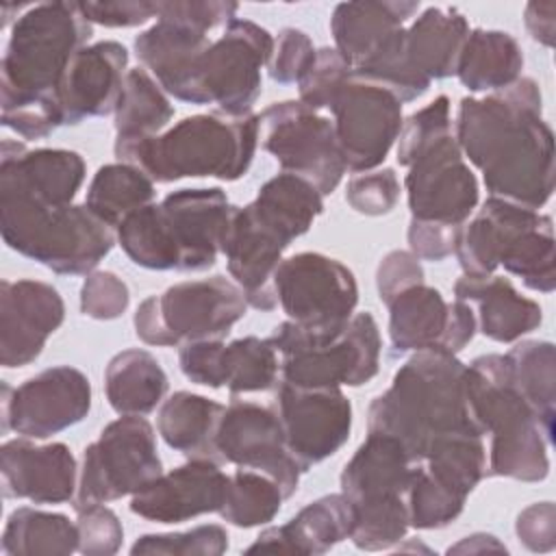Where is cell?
I'll return each instance as SVG.
<instances>
[{
  "mask_svg": "<svg viewBox=\"0 0 556 556\" xmlns=\"http://www.w3.org/2000/svg\"><path fill=\"white\" fill-rule=\"evenodd\" d=\"M541 111L539 85L519 76L506 89L463 98L454 135L493 198L532 211L554 191V135Z\"/></svg>",
  "mask_w": 556,
  "mask_h": 556,
  "instance_id": "obj_1",
  "label": "cell"
},
{
  "mask_svg": "<svg viewBox=\"0 0 556 556\" xmlns=\"http://www.w3.org/2000/svg\"><path fill=\"white\" fill-rule=\"evenodd\" d=\"M465 363L445 350L415 352L367 408V432L397 439L413 463L454 432H476L465 400ZM482 437V434H480Z\"/></svg>",
  "mask_w": 556,
  "mask_h": 556,
  "instance_id": "obj_2",
  "label": "cell"
},
{
  "mask_svg": "<svg viewBox=\"0 0 556 556\" xmlns=\"http://www.w3.org/2000/svg\"><path fill=\"white\" fill-rule=\"evenodd\" d=\"M235 206L219 187L178 189L130 213L117 228L126 256L154 271H204L222 252Z\"/></svg>",
  "mask_w": 556,
  "mask_h": 556,
  "instance_id": "obj_3",
  "label": "cell"
},
{
  "mask_svg": "<svg viewBox=\"0 0 556 556\" xmlns=\"http://www.w3.org/2000/svg\"><path fill=\"white\" fill-rule=\"evenodd\" d=\"M258 146V115L208 111L189 115L161 135L115 139L119 163L139 167L154 182L180 178L239 180L248 174Z\"/></svg>",
  "mask_w": 556,
  "mask_h": 556,
  "instance_id": "obj_4",
  "label": "cell"
},
{
  "mask_svg": "<svg viewBox=\"0 0 556 556\" xmlns=\"http://www.w3.org/2000/svg\"><path fill=\"white\" fill-rule=\"evenodd\" d=\"M465 400L476 430L491 437L486 478L521 482L547 478L552 439L515 389L506 354H482L465 367Z\"/></svg>",
  "mask_w": 556,
  "mask_h": 556,
  "instance_id": "obj_5",
  "label": "cell"
},
{
  "mask_svg": "<svg viewBox=\"0 0 556 556\" xmlns=\"http://www.w3.org/2000/svg\"><path fill=\"white\" fill-rule=\"evenodd\" d=\"M0 232L11 250L59 276L96 271L117 241L85 202L46 206L15 195H0Z\"/></svg>",
  "mask_w": 556,
  "mask_h": 556,
  "instance_id": "obj_6",
  "label": "cell"
},
{
  "mask_svg": "<svg viewBox=\"0 0 556 556\" xmlns=\"http://www.w3.org/2000/svg\"><path fill=\"white\" fill-rule=\"evenodd\" d=\"M93 26L78 2H39L13 22L0 63L2 100L56 98L65 70L87 46Z\"/></svg>",
  "mask_w": 556,
  "mask_h": 556,
  "instance_id": "obj_7",
  "label": "cell"
},
{
  "mask_svg": "<svg viewBox=\"0 0 556 556\" xmlns=\"http://www.w3.org/2000/svg\"><path fill=\"white\" fill-rule=\"evenodd\" d=\"M415 465L404 445L380 432H367L341 471V493L354 506L350 541L365 552L395 547L408 532L406 491Z\"/></svg>",
  "mask_w": 556,
  "mask_h": 556,
  "instance_id": "obj_8",
  "label": "cell"
},
{
  "mask_svg": "<svg viewBox=\"0 0 556 556\" xmlns=\"http://www.w3.org/2000/svg\"><path fill=\"white\" fill-rule=\"evenodd\" d=\"M280 354V380L306 389L367 384L380 369L382 341L371 313H354L332 339L313 341L285 319L269 337Z\"/></svg>",
  "mask_w": 556,
  "mask_h": 556,
  "instance_id": "obj_9",
  "label": "cell"
},
{
  "mask_svg": "<svg viewBox=\"0 0 556 556\" xmlns=\"http://www.w3.org/2000/svg\"><path fill=\"white\" fill-rule=\"evenodd\" d=\"M243 291L224 276L182 280L161 295L146 298L135 311V332L148 345L169 348L189 341H217L243 319Z\"/></svg>",
  "mask_w": 556,
  "mask_h": 556,
  "instance_id": "obj_10",
  "label": "cell"
},
{
  "mask_svg": "<svg viewBox=\"0 0 556 556\" xmlns=\"http://www.w3.org/2000/svg\"><path fill=\"white\" fill-rule=\"evenodd\" d=\"M237 2L167 0L156 22L135 37V54L167 96L182 100L193 67L211 46V33L235 20Z\"/></svg>",
  "mask_w": 556,
  "mask_h": 556,
  "instance_id": "obj_11",
  "label": "cell"
},
{
  "mask_svg": "<svg viewBox=\"0 0 556 556\" xmlns=\"http://www.w3.org/2000/svg\"><path fill=\"white\" fill-rule=\"evenodd\" d=\"M274 37L256 22L235 17L198 59L182 102L215 104L228 115L250 113L258 100L261 67L267 65Z\"/></svg>",
  "mask_w": 556,
  "mask_h": 556,
  "instance_id": "obj_12",
  "label": "cell"
},
{
  "mask_svg": "<svg viewBox=\"0 0 556 556\" xmlns=\"http://www.w3.org/2000/svg\"><path fill=\"white\" fill-rule=\"evenodd\" d=\"M161 473L152 424L143 415H122L85 447L72 506L78 513L132 495Z\"/></svg>",
  "mask_w": 556,
  "mask_h": 556,
  "instance_id": "obj_13",
  "label": "cell"
},
{
  "mask_svg": "<svg viewBox=\"0 0 556 556\" xmlns=\"http://www.w3.org/2000/svg\"><path fill=\"white\" fill-rule=\"evenodd\" d=\"M274 291L287 319L313 341L337 337L358 304L352 269L321 252L282 258L274 274Z\"/></svg>",
  "mask_w": 556,
  "mask_h": 556,
  "instance_id": "obj_14",
  "label": "cell"
},
{
  "mask_svg": "<svg viewBox=\"0 0 556 556\" xmlns=\"http://www.w3.org/2000/svg\"><path fill=\"white\" fill-rule=\"evenodd\" d=\"M258 135L282 172L306 178L321 195L332 193L348 172L334 124L300 100L269 104L258 115Z\"/></svg>",
  "mask_w": 556,
  "mask_h": 556,
  "instance_id": "obj_15",
  "label": "cell"
},
{
  "mask_svg": "<svg viewBox=\"0 0 556 556\" xmlns=\"http://www.w3.org/2000/svg\"><path fill=\"white\" fill-rule=\"evenodd\" d=\"M298 237L300 232L285 217L256 198L245 206H235L222 241V254L248 306L258 311H274L278 306L274 274L285 250Z\"/></svg>",
  "mask_w": 556,
  "mask_h": 556,
  "instance_id": "obj_16",
  "label": "cell"
},
{
  "mask_svg": "<svg viewBox=\"0 0 556 556\" xmlns=\"http://www.w3.org/2000/svg\"><path fill=\"white\" fill-rule=\"evenodd\" d=\"M402 104L393 91L352 70L328 106L345 169L371 172L382 165L404 124Z\"/></svg>",
  "mask_w": 556,
  "mask_h": 556,
  "instance_id": "obj_17",
  "label": "cell"
},
{
  "mask_svg": "<svg viewBox=\"0 0 556 556\" xmlns=\"http://www.w3.org/2000/svg\"><path fill=\"white\" fill-rule=\"evenodd\" d=\"M91 408L89 378L70 365L48 367L20 387L2 382V430L43 441L80 424Z\"/></svg>",
  "mask_w": 556,
  "mask_h": 556,
  "instance_id": "obj_18",
  "label": "cell"
},
{
  "mask_svg": "<svg viewBox=\"0 0 556 556\" xmlns=\"http://www.w3.org/2000/svg\"><path fill=\"white\" fill-rule=\"evenodd\" d=\"M271 408L302 473L334 456L350 439L352 404L341 389H306L280 380Z\"/></svg>",
  "mask_w": 556,
  "mask_h": 556,
  "instance_id": "obj_19",
  "label": "cell"
},
{
  "mask_svg": "<svg viewBox=\"0 0 556 556\" xmlns=\"http://www.w3.org/2000/svg\"><path fill=\"white\" fill-rule=\"evenodd\" d=\"M215 447L219 463L269 476L289 500L300 484V467L289 454L285 432L271 406L235 400L224 406Z\"/></svg>",
  "mask_w": 556,
  "mask_h": 556,
  "instance_id": "obj_20",
  "label": "cell"
},
{
  "mask_svg": "<svg viewBox=\"0 0 556 556\" xmlns=\"http://www.w3.org/2000/svg\"><path fill=\"white\" fill-rule=\"evenodd\" d=\"M413 219L463 226L478 206V180L454 135L424 150L404 178Z\"/></svg>",
  "mask_w": 556,
  "mask_h": 556,
  "instance_id": "obj_21",
  "label": "cell"
},
{
  "mask_svg": "<svg viewBox=\"0 0 556 556\" xmlns=\"http://www.w3.org/2000/svg\"><path fill=\"white\" fill-rule=\"evenodd\" d=\"M178 365L185 378L195 384L230 393H258L278 382L280 361L269 339L241 337L230 343L189 341L178 350Z\"/></svg>",
  "mask_w": 556,
  "mask_h": 556,
  "instance_id": "obj_22",
  "label": "cell"
},
{
  "mask_svg": "<svg viewBox=\"0 0 556 556\" xmlns=\"http://www.w3.org/2000/svg\"><path fill=\"white\" fill-rule=\"evenodd\" d=\"M65 319L61 293L41 280L20 278L0 285V363L7 369L30 365Z\"/></svg>",
  "mask_w": 556,
  "mask_h": 556,
  "instance_id": "obj_23",
  "label": "cell"
},
{
  "mask_svg": "<svg viewBox=\"0 0 556 556\" xmlns=\"http://www.w3.org/2000/svg\"><path fill=\"white\" fill-rule=\"evenodd\" d=\"M128 74V50L113 39L76 52L56 89L63 126L115 113Z\"/></svg>",
  "mask_w": 556,
  "mask_h": 556,
  "instance_id": "obj_24",
  "label": "cell"
},
{
  "mask_svg": "<svg viewBox=\"0 0 556 556\" xmlns=\"http://www.w3.org/2000/svg\"><path fill=\"white\" fill-rule=\"evenodd\" d=\"M228 473L208 458H189L185 465L161 473L130 497V510L154 523H182L217 513L226 495Z\"/></svg>",
  "mask_w": 556,
  "mask_h": 556,
  "instance_id": "obj_25",
  "label": "cell"
},
{
  "mask_svg": "<svg viewBox=\"0 0 556 556\" xmlns=\"http://www.w3.org/2000/svg\"><path fill=\"white\" fill-rule=\"evenodd\" d=\"M85 159L74 150H26L17 141H2L0 195H15L46 206L72 204L85 182Z\"/></svg>",
  "mask_w": 556,
  "mask_h": 556,
  "instance_id": "obj_26",
  "label": "cell"
},
{
  "mask_svg": "<svg viewBox=\"0 0 556 556\" xmlns=\"http://www.w3.org/2000/svg\"><path fill=\"white\" fill-rule=\"evenodd\" d=\"M0 478L7 500L63 504L76 495L78 467L65 443L35 445L28 437H20L0 447Z\"/></svg>",
  "mask_w": 556,
  "mask_h": 556,
  "instance_id": "obj_27",
  "label": "cell"
},
{
  "mask_svg": "<svg viewBox=\"0 0 556 556\" xmlns=\"http://www.w3.org/2000/svg\"><path fill=\"white\" fill-rule=\"evenodd\" d=\"M454 298L471 306L476 328L497 343H515L543 321L539 302L521 295L504 276L463 274L454 282Z\"/></svg>",
  "mask_w": 556,
  "mask_h": 556,
  "instance_id": "obj_28",
  "label": "cell"
},
{
  "mask_svg": "<svg viewBox=\"0 0 556 556\" xmlns=\"http://www.w3.org/2000/svg\"><path fill=\"white\" fill-rule=\"evenodd\" d=\"M352 528V502L343 493H330L306 504L287 523L265 528L256 541L245 547V552H285L302 556L326 554L341 541L350 539Z\"/></svg>",
  "mask_w": 556,
  "mask_h": 556,
  "instance_id": "obj_29",
  "label": "cell"
},
{
  "mask_svg": "<svg viewBox=\"0 0 556 556\" xmlns=\"http://www.w3.org/2000/svg\"><path fill=\"white\" fill-rule=\"evenodd\" d=\"M539 211L489 195L482 208L467 219L456 235L454 254L465 276H491L500 267L504 250L519 232L539 219Z\"/></svg>",
  "mask_w": 556,
  "mask_h": 556,
  "instance_id": "obj_30",
  "label": "cell"
},
{
  "mask_svg": "<svg viewBox=\"0 0 556 556\" xmlns=\"http://www.w3.org/2000/svg\"><path fill=\"white\" fill-rule=\"evenodd\" d=\"M419 11V2L365 0L341 2L330 17L334 50L354 67L371 56Z\"/></svg>",
  "mask_w": 556,
  "mask_h": 556,
  "instance_id": "obj_31",
  "label": "cell"
},
{
  "mask_svg": "<svg viewBox=\"0 0 556 556\" xmlns=\"http://www.w3.org/2000/svg\"><path fill=\"white\" fill-rule=\"evenodd\" d=\"M469 30L467 17L456 7H428L404 30L406 56L430 83L456 76Z\"/></svg>",
  "mask_w": 556,
  "mask_h": 556,
  "instance_id": "obj_32",
  "label": "cell"
},
{
  "mask_svg": "<svg viewBox=\"0 0 556 556\" xmlns=\"http://www.w3.org/2000/svg\"><path fill=\"white\" fill-rule=\"evenodd\" d=\"M222 413L224 404L215 400L191 391H176L161 404L156 428L161 439L187 458H208L219 463L215 432Z\"/></svg>",
  "mask_w": 556,
  "mask_h": 556,
  "instance_id": "obj_33",
  "label": "cell"
},
{
  "mask_svg": "<svg viewBox=\"0 0 556 556\" xmlns=\"http://www.w3.org/2000/svg\"><path fill=\"white\" fill-rule=\"evenodd\" d=\"M521 70L523 52L510 33L473 28L465 39L456 76L471 93H493L510 87Z\"/></svg>",
  "mask_w": 556,
  "mask_h": 556,
  "instance_id": "obj_34",
  "label": "cell"
},
{
  "mask_svg": "<svg viewBox=\"0 0 556 556\" xmlns=\"http://www.w3.org/2000/svg\"><path fill=\"white\" fill-rule=\"evenodd\" d=\"M387 306L393 354L441 348L450 302H445L439 289L421 282L395 295Z\"/></svg>",
  "mask_w": 556,
  "mask_h": 556,
  "instance_id": "obj_35",
  "label": "cell"
},
{
  "mask_svg": "<svg viewBox=\"0 0 556 556\" xmlns=\"http://www.w3.org/2000/svg\"><path fill=\"white\" fill-rule=\"evenodd\" d=\"M167 374L148 350H122L104 369V391L119 415H148L167 393Z\"/></svg>",
  "mask_w": 556,
  "mask_h": 556,
  "instance_id": "obj_36",
  "label": "cell"
},
{
  "mask_svg": "<svg viewBox=\"0 0 556 556\" xmlns=\"http://www.w3.org/2000/svg\"><path fill=\"white\" fill-rule=\"evenodd\" d=\"M510 380L539 417L545 434L554 439L556 419V350L549 341L528 339L508 354Z\"/></svg>",
  "mask_w": 556,
  "mask_h": 556,
  "instance_id": "obj_37",
  "label": "cell"
},
{
  "mask_svg": "<svg viewBox=\"0 0 556 556\" xmlns=\"http://www.w3.org/2000/svg\"><path fill=\"white\" fill-rule=\"evenodd\" d=\"M7 556H67L78 552V526L61 513L15 508L2 532Z\"/></svg>",
  "mask_w": 556,
  "mask_h": 556,
  "instance_id": "obj_38",
  "label": "cell"
},
{
  "mask_svg": "<svg viewBox=\"0 0 556 556\" xmlns=\"http://www.w3.org/2000/svg\"><path fill=\"white\" fill-rule=\"evenodd\" d=\"M154 180L130 163L102 165L87 189L85 204L109 226L117 228L130 213L152 204Z\"/></svg>",
  "mask_w": 556,
  "mask_h": 556,
  "instance_id": "obj_39",
  "label": "cell"
},
{
  "mask_svg": "<svg viewBox=\"0 0 556 556\" xmlns=\"http://www.w3.org/2000/svg\"><path fill=\"white\" fill-rule=\"evenodd\" d=\"M174 117L167 93L146 67H132L126 74L124 91L115 109V139H146L161 135Z\"/></svg>",
  "mask_w": 556,
  "mask_h": 556,
  "instance_id": "obj_40",
  "label": "cell"
},
{
  "mask_svg": "<svg viewBox=\"0 0 556 556\" xmlns=\"http://www.w3.org/2000/svg\"><path fill=\"white\" fill-rule=\"evenodd\" d=\"M500 265L521 278V282L541 293H552L556 287V243L554 224L549 215H539V219L515 237V241L504 250Z\"/></svg>",
  "mask_w": 556,
  "mask_h": 556,
  "instance_id": "obj_41",
  "label": "cell"
},
{
  "mask_svg": "<svg viewBox=\"0 0 556 556\" xmlns=\"http://www.w3.org/2000/svg\"><path fill=\"white\" fill-rule=\"evenodd\" d=\"M282 502L285 495L269 476L239 467L228 476L217 515L237 528H256L269 523L280 513Z\"/></svg>",
  "mask_w": 556,
  "mask_h": 556,
  "instance_id": "obj_42",
  "label": "cell"
},
{
  "mask_svg": "<svg viewBox=\"0 0 556 556\" xmlns=\"http://www.w3.org/2000/svg\"><path fill=\"white\" fill-rule=\"evenodd\" d=\"M465 497L441 486L421 463L415 465L410 486L406 491L408 523L417 530H439L458 519L465 508Z\"/></svg>",
  "mask_w": 556,
  "mask_h": 556,
  "instance_id": "obj_43",
  "label": "cell"
},
{
  "mask_svg": "<svg viewBox=\"0 0 556 556\" xmlns=\"http://www.w3.org/2000/svg\"><path fill=\"white\" fill-rule=\"evenodd\" d=\"M228 549V532L217 523L195 526L185 532H163L139 536L130 554H156V556H219Z\"/></svg>",
  "mask_w": 556,
  "mask_h": 556,
  "instance_id": "obj_44",
  "label": "cell"
},
{
  "mask_svg": "<svg viewBox=\"0 0 556 556\" xmlns=\"http://www.w3.org/2000/svg\"><path fill=\"white\" fill-rule=\"evenodd\" d=\"M447 135H452L450 100L447 96H437L430 104L404 119L397 137V163L408 167L424 150Z\"/></svg>",
  "mask_w": 556,
  "mask_h": 556,
  "instance_id": "obj_45",
  "label": "cell"
},
{
  "mask_svg": "<svg viewBox=\"0 0 556 556\" xmlns=\"http://www.w3.org/2000/svg\"><path fill=\"white\" fill-rule=\"evenodd\" d=\"M352 74V65L334 50V48H319L315 52V61L308 72L298 83L300 102L306 106L321 111L328 109L339 87Z\"/></svg>",
  "mask_w": 556,
  "mask_h": 556,
  "instance_id": "obj_46",
  "label": "cell"
},
{
  "mask_svg": "<svg viewBox=\"0 0 556 556\" xmlns=\"http://www.w3.org/2000/svg\"><path fill=\"white\" fill-rule=\"evenodd\" d=\"M400 180L391 167L371 169L354 176L345 187V202L361 215L380 217L395 208L400 200Z\"/></svg>",
  "mask_w": 556,
  "mask_h": 556,
  "instance_id": "obj_47",
  "label": "cell"
},
{
  "mask_svg": "<svg viewBox=\"0 0 556 556\" xmlns=\"http://www.w3.org/2000/svg\"><path fill=\"white\" fill-rule=\"evenodd\" d=\"M2 126L22 139H43L63 126L56 98L2 100Z\"/></svg>",
  "mask_w": 556,
  "mask_h": 556,
  "instance_id": "obj_48",
  "label": "cell"
},
{
  "mask_svg": "<svg viewBox=\"0 0 556 556\" xmlns=\"http://www.w3.org/2000/svg\"><path fill=\"white\" fill-rule=\"evenodd\" d=\"M315 46L300 28H282L274 37V50L267 61V72L274 83L298 85L315 61Z\"/></svg>",
  "mask_w": 556,
  "mask_h": 556,
  "instance_id": "obj_49",
  "label": "cell"
},
{
  "mask_svg": "<svg viewBox=\"0 0 556 556\" xmlns=\"http://www.w3.org/2000/svg\"><path fill=\"white\" fill-rule=\"evenodd\" d=\"M128 285L113 271H91L80 287V313L89 319H117L128 308Z\"/></svg>",
  "mask_w": 556,
  "mask_h": 556,
  "instance_id": "obj_50",
  "label": "cell"
},
{
  "mask_svg": "<svg viewBox=\"0 0 556 556\" xmlns=\"http://www.w3.org/2000/svg\"><path fill=\"white\" fill-rule=\"evenodd\" d=\"M78 552L85 556H111L119 549L124 528L117 515L104 504L78 510Z\"/></svg>",
  "mask_w": 556,
  "mask_h": 556,
  "instance_id": "obj_51",
  "label": "cell"
},
{
  "mask_svg": "<svg viewBox=\"0 0 556 556\" xmlns=\"http://www.w3.org/2000/svg\"><path fill=\"white\" fill-rule=\"evenodd\" d=\"M80 13L89 24L106 28L141 26L159 15V2L150 0H104V2H78Z\"/></svg>",
  "mask_w": 556,
  "mask_h": 556,
  "instance_id": "obj_52",
  "label": "cell"
},
{
  "mask_svg": "<svg viewBox=\"0 0 556 556\" xmlns=\"http://www.w3.org/2000/svg\"><path fill=\"white\" fill-rule=\"evenodd\" d=\"M424 282V267L410 250H391L376 269V287L382 304H389L402 291Z\"/></svg>",
  "mask_w": 556,
  "mask_h": 556,
  "instance_id": "obj_53",
  "label": "cell"
},
{
  "mask_svg": "<svg viewBox=\"0 0 556 556\" xmlns=\"http://www.w3.org/2000/svg\"><path fill=\"white\" fill-rule=\"evenodd\" d=\"M517 539L530 552H552L556 547V508L552 502H536L523 508L515 521Z\"/></svg>",
  "mask_w": 556,
  "mask_h": 556,
  "instance_id": "obj_54",
  "label": "cell"
},
{
  "mask_svg": "<svg viewBox=\"0 0 556 556\" xmlns=\"http://www.w3.org/2000/svg\"><path fill=\"white\" fill-rule=\"evenodd\" d=\"M460 226H447L437 222H421L413 219L408 224V248L419 261H445L454 254L456 235Z\"/></svg>",
  "mask_w": 556,
  "mask_h": 556,
  "instance_id": "obj_55",
  "label": "cell"
},
{
  "mask_svg": "<svg viewBox=\"0 0 556 556\" xmlns=\"http://www.w3.org/2000/svg\"><path fill=\"white\" fill-rule=\"evenodd\" d=\"M476 330L478 328H476V317H473L471 306L460 302V300L450 302L447 328H445V334H443V341H441L439 350L458 354L473 339Z\"/></svg>",
  "mask_w": 556,
  "mask_h": 556,
  "instance_id": "obj_56",
  "label": "cell"
},
{
  "mask_svg": "<svg viewBox=\"0 0 556 556\" xmlns=\"http://www.w3.org/2000/svg\"><path fill=\"white\" fill-rule=\"evenodd\" d=\"M523 24L534 41L552 48L554 33H556V2L552 0L528 2L523 11Z\"/></svg>",
  "mask_w": 556,
  "mask_h": 556,
  "instance_id": "obj_57",
  "label": "cell"
},
{
  "mask_svg": "<svg viewBox=\"0 0 556 556\" xmlns=\"http://www.w3.org/2000/svg\"><path fill=\"white\" fill-rule=\"evenodd\" d=\"M482 552H504L506 545L497 541V536L486 534V532H476L465 539H460L456 545L447 547V554H482Z\"/></svg>",
  "mask_w": 556,
  "mask_h": 556,
  "instance_id": "obj_58",
  "label": "cell"
}]
</instances>
